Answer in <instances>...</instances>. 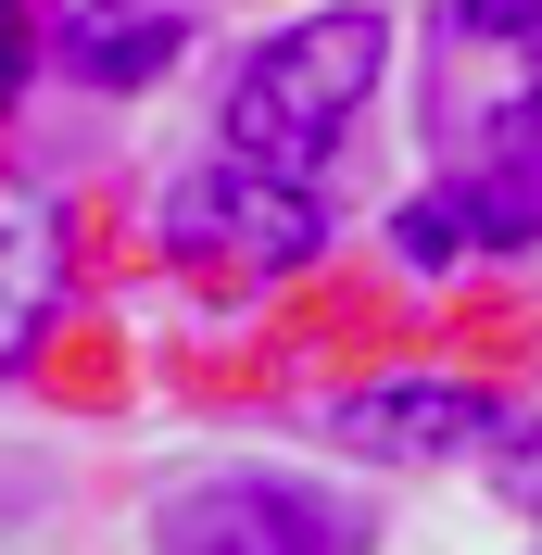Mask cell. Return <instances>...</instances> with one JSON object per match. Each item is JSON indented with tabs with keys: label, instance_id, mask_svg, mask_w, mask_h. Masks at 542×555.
Here are the masks:
<instances>
[{
	"label": "cell",
	"instance_id": "cell-3",
	"mask_svg": "<svg viewBox=\"0 0 542 555\" xmlns=\"http://www.w3.org/2000/svg\"><path fill=\"white\" fill-rule=\"evenodd\" d=\"M165 241L190 253V266H215V278H291L315 241H328V215H315L304 190L253 177V165H203V177H177Z\"/></svg>",
	"mask_w": 542,
	"mask_h": 555
},
{
	"label": "cell",
	"instance_id": "cell-7",
	"mask_svg": "<svg viewBox=\"0 0 542 555\" xmlns=\"http://www.w3.org/2000/svg\"><path fill=\"white\" fill-rule=\"evenodd\" d=\"M492 480H505V505H530V518H542V429H530V442H505V454H492Z\"/></svg>",
	"mask_w": 542,
	"mask_h": 555
},
{
	"label": "cell",
	"instance_id": "cell-2",
	"mask_svg": "<svg viewBox=\"0 0 542 555\" xmlns=\"http://www.w3.org/2000/svg\"><path fill=\"white\" fill-rule=\"evenodd\" d=\"M152 543L165 555H366V505L278 480V467H215V480L165 492Z\"/></svg>",
	"mask_w": 542,
	"mask_h": 555
},
{
	"label": "cell",
	"instance_id": "cell-4",
	"mask_svg": "<svg viewBox=\"0 0 542 555\" xmlns=\"http://www.w3.org/2000/svg\"><path fill=\"white\" fill-rule=\"evenodd\" d=\"M328 429L353 454H404V467H429V454H505V404L492 391H454V379H404V391H353V404H328Z\"/></svg>",
	"mask_w": 542,
	"mask_h": 555
},
{
	"label": "cell",
	"instance_id": "cell-8",
	"mask_svg": "<svg viewBox=\"0 0 542 555\" xmlns=\"http://www.w3.org/2000/svg\"><path fill=\"white\" fill-rule=\"evenodd\" d=\"M13 76H26V13L0 0V102H13Z\"/></svg>",
	"mask_w": 542,
	"mask_h": 555
},
{
	"label": "cell",
	"instance_id": "cell-6",
	"mask_svg": "<svg viewBox=\"0 0 542 555\" xmlns=\"http://www.w3.org/2000/svg\"><path fill=\"white\" fill-rule=\"evenodd\" d=\"M177 13H76L64 26V64L76 76H102V89H139V76H165L177 64Z\"/></svg>",
	"mask_w": 542,
	"mask_h": 555
},
{
	"label": "cell",
	"instance_id": "cell-1",
	"mask_svg": "<svg viewBox=\"0 0 542 555\" xmlns=\"http://www.w3.org/2000/svg\"><path fill=\"white\" fill-rule=\"evenodd\" d=\"M378 51H391L378 13H315V26L266 38V51L240 64V102H228V165L304 190V177L340 152V127H353V102H366Z\"/></svg>",
	"mask_w": 542,
	"mask_h": 555
},
{
	"label": "cell",
	"instance_id": "cell-5",
	"mask_svg": "<svg viewBox=\"0 0 542 555\" xmlns=\"http://www.w3.org/2000/svg\"><path fill=\"white\" fill-rule=\"evenodd\" d=\"M64 304V228L38 190H0V366H26L38 328Z\"/></svg>",
	"mask_w": 542,
	"mask_h": 555
}]
</instances>
